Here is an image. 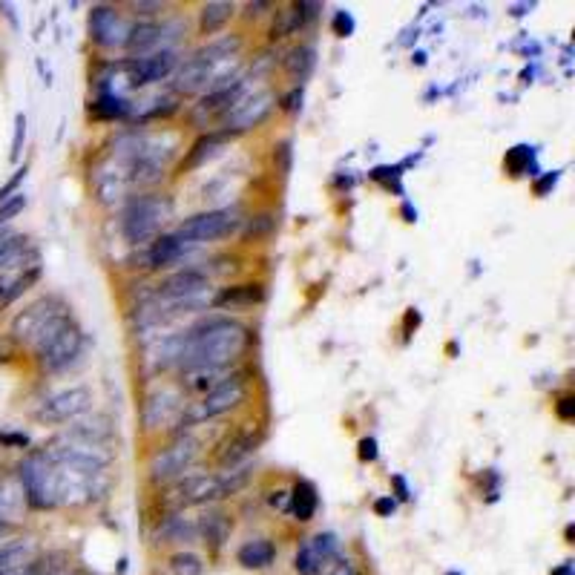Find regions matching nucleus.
<instances>
[{"instance_id":"2f4dec72","label":"nucleus","mask_w":575,"mask_h":575,"mask_svg":"<svg viewBox=\"0 0 575 575\" xmlns=\"http://www.w3.org/2000/svg\"><path fill=\"white\" fill-rule=\"evenodd\" d=\"M161 26L158 23H136V26H130V35H127V43L124 47L130 49V52H147V49H153L156 43L161 40Z\"/></svg>"},{"instance_id":"4c0bfd02","label":"nucleus","mask_w":575,"mask_h":575,"mask_svg":"<svg viewBox=\"0 0 575 575\" xmlns=\"http://www.w3.org/2000/svg\"><path fill=\"white\" fill-rule=\"evenodd\" d=\"M127 101L124 98H118V95H104L95 104V115L98 118H121V115H127Z\"/></svg>"},{"instance_id":"473e14b6","label":"nucleus","mask_w":575,"mask_h":575,"mask_svg":"<svg viewBox=\"0 0 575 575\" xmlns=\"http://www.w3.org/2000/svg\"><path fill=\"white\" fill-rule=\"evenodd\" d=\"M110 426H107V420L104 418H95L93 423L86 420V423H76L69 429V437L72 440H81V444H90V446H101L104 444V440H110Z\"/></svg>"},{"instance_id":"c03bdc74","label":"nucleus","mask_w":575,"mask_h":575,"mask_svg":"<svg viewBox=\"0 0 575 575\" xmlns=\"http://www.w3.org/2000/svg\"><path fill=\"white\" fill-rule=\"evenodd\" d=\"M274 165H276V170L283 173V175L291 170V141H279L274 147Z\"/></svg>"},{"instance_id":"a19ab883","label":"nucleus","mask_w":575,"mask_h":575,"mask_svg":"<svg viewBox=\"0 0 575 575\" xmlns=\"http://www.w3.org/2000/svg\"><path fill=\"white\" fill-rule=\"evenodd\" d=\"M219 478H222V486H225V492H228V498H230V495H236V492L245 490V486H247V481H250V469H247V466H242V469L225 472V475H219Z\"/></svg>"},{"instance_id":"a18cd8bd","label":"nucleus","mask_w":575,"mask_h":575,"mask_svg":"<svg viewBox=\"0 0 575 575\" xmlns=\"http://www.w3.org/2000/svg\"><path fill=\"white\" fill-rule=\"evenodd\" d=\"M326 575H360V570L351 558H334V562L326 567Z\"/></svg>"},{"instance_id":"c9c22d12","label":"nucleus","mask_w":575,"mask_h":575,"mask_svg":"<svg viewBox=\"0 0 575 575\" xmlns=\"http://www.w3.org/2000/svg\"><path fill=\"white\" fill-rule=\"evenodd\" d=\"M196 535H199V526L190 518H170L165 526V538L173 544H190V541H196Z\"/></svg>"},{"instance_id":"7c9ffc66","label":"nucleus","mask_w":575,"mask_h":575,"mask_svg":"<svg viewBox=\"0 0 575 575\" xmlns=\"http://www.w3.org/2000/svg\"><path fill=\"white\" fill-rule=\"evenodd\" d=\"M328 564H331V562H326V558L319 555V550L314 547L311 538H305V541L300 544L297 555H293V570H297L300 575H319Z\"/></svg>"},{"instance_id":"ddd939ff","label":"nucleus","mask_w":575,"mask_h":575,"mask_svg":"<svg viewBox=\"0 0 575 575\" xmlns=\"http://www.w3.org/2000/svg\"><path fill=\"white\" fill-rule=\"evenodd\" d=\"M208 288H211L208 274L187 268V271H175V274H170L167 279H161V285H158V297L182 302V300H193V297H199V293H202V291H208Z\"/></svg>"},{"instance_id":"f8f14e48","label":"nucleus","mask_w":575,"mask_h":575,"mask_svg":"<svg viewBox=\"0 0 575 575\" xmlns=\"http://www.w3.org/2000/svg\"><path fill=\"white\" fill-rule=\"evenodd\" d=\"M90 32H93V40L98 43V47L112 49V47H124L127 43L130 26L124 23V18L112 6H93Z\"/></svg>"},{"instance_id":"dca6fc26","label":"nucleus","mask_w":575,"mask_h":575,"mask_svg":"<svg viewBox=\"0 0 575 575\" xmlns=\"http://www.w3.org/2000/svg\"><path fill=\"white\" fill-rule=\"evenodd\" d=\"M179 411H182V397L170 389H161L144 406V426L147 429H161V426L173 423Z\"/></svg>"},{"instance_id":"b1692460","label":"nucleus","mask_w":575,"mask_h":575,"mask_svg":"<svg viewBox=\"0 0 575 575\" xmlns=\"http://www.w3.org/2000/svg\"><path fill=\"white\" fill-rule=\"evenodd\" d=\"M256 449V437L250 432H236L233 437L225 440V446L219 449V466H236L245 461L250 452Z\"/></svg>"},{"instance_id":"6ab92c4d","label":"nucleus","mask_w":575,"mask_h":575,"mask_svg":"<svg viewBox=\"0 0 575 575\" xmlns=\"http://www.w3.org/2000/svg\"><path fill=\"white\" fill-rule=\"evenodd\" d=\"M276 558V547L268 538H254L239 547L236 553V562H239L245 570H268Z\"/></svg>"},{"instance_id":"09e8293b","label":"nucleus","mask_w":575,"mask_h":575,"mask_svg":"<svg viewBox=\"0 0 575 575\" xmlns=\"http://www.w3.org/2000/svg\"><path fill=\"white\" fill-rule=\"evenodd\" d=\"M300 107H302V86H293L291 95H285V98H283V110L297 112Z\"/></svg>"},{"instance_id":"a211bd4d","label":"nucleus","mask_w":575,"mask_h":575,"mask_svg":"<svg viewBox=\"0 0 575 575\" xmlns=\"http://www.w3.org/2000/svg\"><path fill=\"white\" fill-rule=\"evenodd\" d=\"M216 81V72L211 64L199 61V58H190V61L182 64L179 76H175V90L184 93V95H196L202 90H208Z\"/></svg>"},{"instance_id":"e433bc0d","label":"nucleus","mask_w":575,"mask_h":575,"mask_svg":"<svg viewBox=\"0 0 575 575\" xmlns=\"http://www.w3.org/2000/svg\"><path fill=\"white\" fill-rule=\"evenodd\" d=\"M170 570L173 575H202L204 572V564H202V558L196 553H175L170 558Z\"/></svg>"},{"instance_id":"6e6552de","label":"nucleus","mask_w":575,"mask_h":575,"mask_svg":"<svg viewBox=\"0 0 575 575\" xmlns=\"http://www.w3.org/2000/svg\"><path fill=\"white\" fill-rule=\"evenodd\" d=\"M276 107V95L271 90H262L256 95H250L245 101H236L230 107V112L225 115L222 121V136H239V132H247L259 127L262 121H268V115Z\"/></svg>"},{"instance_id":"412c9836","label":"nucleus","mask_w":575,"mask_h":575,"mask_svg":"<svg viewBox=\"0 0 575 575\" xmlns=\"http://www.w3.org/2000/svg\"><path fill=\"white\" fill-rule=\"evenodd\" d=\"M184 245L187 242H182L175 233L158 236V239L153 242V247L147 250V268H167V265H173L184 254Z\"/></svg>"},{"instance_id":"13d9d810","label":"nucleus","mask_w":575,"mask_h":575,"mask_svg":"<svg viewBox=\"0 0 575 575\" xmlns=\"http://www.w3.org/2000/svg\"><path fill=\"white\" fill-rule=\"evenodd\" d=\"M394 486H397V492H400V498L406 500V498H409V490H406V481H403V478H394Z\"/></svg>"},{"instance_id":"4be33fe9","label":"nucleus","mask_w":575,"mask_h":575,"mask_svg":"<svg viewBox=\"0 0 575 575\" xmlns=\"http://www.w3.org/2000/svg\"><path fill=\"white\" fill-rule=\"evenodd\" d=\"M35 541L32 538H14L0 544V572L4 570H18L35 558Z\"/></svg>"},{"instance_id":"603ef678","label":"nucleus","mask_w":575,"mask_h":575,"mask_svg":"<svg viewBox=\"0 0 575 575\" xmlns=\"http://www.w3.org/2000/svg\"><path fill=\"white\" fill-rule=\"evenodd\" d=\"M130 9L136 14H156V12H165V4H147V0H136V4H130Z\"/></svg>"},{"instance_id":"58836bf2","label":"nucleus","mask_w":575,"mask_h":575,"mask_svg":"<svg viewBox=\"0 0 575 575\" xmlns=\"http://www.w3.org/2000/svg\"><path fill=\"white\" fill-rule=\"evenodd\" d=\"M38 279H40V265H38V268H29V271H26V274L18 279V283H14V285L9 288V293H6V297L0 300V305H9L12 300H18L23 291H29V288H32V285L38 283Z\"/></svg>"},{"instance_id":"5fc2aeb1","label":"nucleus","mask_w":575,"mask_h":575,"mask_svg":"<svg viewBox=\"0 0 575 575\" xmlns=\"http://www.w3.org/2000/svg\"><path fill=\"white\" fill-rule=\"evenodd\" d=\"M271 507L279 509V512H291V492H274Z\"/></svg>"},{"instance_id":"37998d69","label":"nucleus","mask_w":575,"mask_h":575,"mask_svg":"<svg viewBox=\"0 0 575 575\" xmlns=\"http://www.w3.org/2000/svg\"><path fill=\"white\" fill-rule=\"evenodd\" d=\"M23 139H26V118L18 115L14 118V139H12V161H18L21 158V150H23Z\"/></svg>"},{"instance_id":"052dcab7","label":"nucleus","mask_w":575,"mask_h":575,"mask_svg":"<svg viewBox=\"0 0 575 575\" xmlns=\"http://www.w3.org/2000/svg\"><path fill=\"white\" fill-rule=\"evenodd\" d=\"M9 533H12V524L0 518V538H4V535H9Z\"/></svg>"},{"instance_id":"9d476101","label":"nucleus","mask_w":575,"mask_h":575,"mask_svg":"<svg viewBox=\"0 0 575 575\" xmlns=\"http://www.w3.org/2000/svg\"><path fill=\"white\" fill-rule=\"evenodd\" d=\"M90 406H93V391L86 386H72L67 391H58L55 397H49V400H43L40 409L35 411V418L40 423L58 426V423L81 418Z\"/></svg>"},{"instance_id":"a878e982","label":"nucleus","mask_w":575,"mask_h":575,"mask_svg":"<svg viewBox=\"0 0 575 575\" xmlns=\"http://www.w3.org/2000/svg\"><path fill=\"white\" fill-rule=\"evenodd\" d=\"M236 6L233 4H222V0H213V4H204L199 9V32L202 35H213L219 32L230 18H233Z\"/></svg>"},{"instance_id":"de8ad7c7","label":"nucleus","mask_w":575,"mask_h":575,"mask_svg":"<svg viewBox=\"0 0 575 575\" xmlns=\"http://www.w3.org/2000/svg\"><path fill=\"white\" fill-rule=\"evenodd\" d=\"M360 461H365V463L377 461V440L374 437H363L360 440Z\"/></svg>"},{"instance_id":"cd10ccee","label":"nucleus","mask_w":575,"mask_h":575,"mask_svg":"<svg viewBox=\"0 0 575 575\" xmlns=\"http://www.w3.org/2000/svg\"><path fill=\"white\" fill-rule=\"evenodd\" d=\"M219 377H222V372H219V368H204V365L184 368L182 389L190 391V394H208L211 389L219 386Z\"/></svg>"},{"instance_id":"aec40b11","label":"nucleus","mask_w":575,"mask_h":575,"mask_svg":"<svg viewBox=\"0 0 575 575\" xmlns=\"http://www.w3.org/2000/svg\"><path fill=\"white\" fill-rule=\"evenodd\" d=\"M196 526H199V535L204 538V544H211L213 550L222 547V544L230 538V529H233V524L225 512H204L196 521Z\"/></svg>"},{"instance_id":"3c124183","label":"nucleus","mask_w":575,"mask_h":575,"mask_svg":"<svg viewBox=\"0 0 575 575\" xmlns=\"http://www.w3.org/2000/svg\"><path fill=\"white\" fill-rule=\"evenodd\" d=\"M0 444L4 446H29V437L23 432H6V435H0Z\"/></svg>"},{"instance_id":"4468645a","label":"nucleus","mask_w":575,"mask_h":575,"mask_svg":"<svg viewBox=\"0 0 575 575\" xmlns=\"http://www.w3.org/2000/svg\"><path fill=\"white\" fill-rule=\"evenodd\" d=\"M242 86H245V81L242 78H233L230 84H225V86H216V90H211L208 95H204L199 104H196V110H193V121H204V118H213V115H228L230 112V107L236 104V101H239V95H242Z\"/></svg>"},{"instance_id":"c85d7f7f","label":"nucleus","mask_w":575,"mask_h":575,"mask_svg":"<svg viewBox=\"0 0 575 575\" xmlns=\"http://www.w3.org/2000/svg\"><path fill=\"white\" fill-rule=\"evenodd\" d=\"M26 250V236L18 233H0V271L9 268H32V265H21Z\"/></svg>"},{"instance_id":"8fccbe9b","label":"nucleus","mask_w":575,"mask_h":575,"mask_svg":"<svg viewBox=\"0 0 575 575\" xmlns=\"http://www.w3.org/2000/svg\"><path fill=\"white\" fill-rule=\"evenodd\" d=\"M555 411H558V418L562 420H572V415H575V400L567 394V397H562V400H558V406H555Z\"/></svg>"},{"instance_id":"49530a36","label":"nucleus","mask_w":575,"mask_h":575,"mask_svg":"<svg viewBox=\"0 0 575 575\" xmlns=\"http://www.w3.org/2000/svg\"><path fill=\"white\" fill-rule=\"evenodd\" d=\"M334 29H337V35L348 38V35L354 32V21H351V14H348V12H337V18H334Z\"/></svg>"},{"instance_id":"bb28decb","label":"nucleus","mask_w":575,"mask_h":575,"mask_svg":"<svg viewBox=\"0 0 575 575\" xmlns=\"http://www.w3.org/2000/svg\"><path fill=\"white\" fill-rule=\"evenodd\" d=\"M317 504H319V498H317L314 483L300 481L297 486H293V492H291V512H293V518L302 521V524L311 521L314 512H317Z\"/></svg>"},{"instance_id":"79ce46f5","label":"nucleus","mask_w":575,"mask_h":575,"mask_svg":"<svg viewBox=\"0 0 575 575\" xmlns=\"http://www.w3.org/2000/svg\"><path fill=\"white\" fill-rule=\"evenodd\" d=\"M23 208H26V196H23V193H18V196L6 199L4 204H0V225H4V222H9V219H14V216H18Z\"/></svg>"},{"instance_id":"72a5a7b5","label":"nucleus","mask_w":575,"mask_h":575,"mask_svg":"<svg viewBox=\"0 0 575 575\" xmlns=\"http://www.w3.org/2000/svg\"><path fill=\"white\" fill-rule=\"evenodd\" d=\"M302 26H305V21H302V14H300L297 4H291V6H285V9L276 12L274 26H271V38H274V40H276V38H288V35H293V32H300Z\"/></svg>"},{"instance_id":"f704fd0d","label":"nucleus","mask_w":575,"mask_h":575,"mask_svg":"<svg viewBox=\"0 0 575 575\" xmlns=\"http://www.w3.org/2000/svg\"><path fill=\"white\" fill-rule=\"evenodd\" d=\"M236 49H239V38H222V40H216V43H211V47H204V49H199L193 58H199V61H204V64H216V61H225V58H230Z\"/></svg>"},{"instance_id":"864d4df0","label":"nucleus","mask_w":575,"mask_h":575,"mask_svg":"<svg viewBox=\"0 0 575 575\" xmlns=\"http://www.w3.org/2000/svg\"><path fill=\"white\" fill-rule=\"evenodd\" d=\"M555 182H558V173H547V175H544V179H538V182H535V193H538V196H547L550 190L555 187Z\"/></svg>"},{"instance_id":"c756f323","label":"nucleus","mask_w":575,"mask_h":575,"mask_svg":"<svg viewBox=\"0 0 575 575\" xmlns=\"http://www.w3.org/2000/svg\"><path fill=\"white\" fill-rule=\"evenodd\" d=\"M314 47H308V43H302V47H293L288 55H285V72L291 81H305L308 76H311L314 69Z\"/></svg>"},{"instance_id":"39448f33","label":"nucleus","mask_w":575,"mask_h":575,"mask_svg":"<svg viewBox=\"0 0 575 575\" xmlns=\"http://www.w3.org/2000/svg\"><path fill=\"white\" fill-rule=\"evenodd\" d=\"M43 454H47L49 463L67 466L69 472H76L81 478L101 475L112 461V454L104 452L101 446L81 444V440H72V437H69V444H52L49 449H43Z\"/></svg>"},{"instance_id":"2eb2a0df","label":"nucleus","mask_w":575,"mask_h":575,"mask_svg":"<svg viewBox=\"0 0 575 575\" xmlns=\"http://www.w3.org/2000/svg\"><path fill=\"white\" fill-rule=\"evenodd\" d=\"M179 498L184 504H216V500L228 498L222 478L216 475H193V478H184L179 483Z\"/></svg>"},{"instance_id":"f3484780","label":"nucleus","mask_w":575,"mask_h":575,"mask_svg":"<svg viewBox=\"0 0 575 575\" xmlns=\"http://www.w3.org/2000/svg\"><path fill=\"white\" fill-rule=\"evenodd\" d=\"M173 69H175V55L170 49L156 52L150 58H141V61H132V86L158 84V81H165Z\"/></svg>"},{"instance_id":"bf43d9fd","label":"nucleus","mask_w":575,"mask_h":575,"mask_svg":"<svg viewBox=\"0 0 575 575\" xmlns=\"http://www.w3.org/2000/svg\"><path fill=\"white\" fill-rule=\"evenodd\" d=\"M553 575H572V564L567 562V564H562L558 570H553Z\"/></svg>"},{"instance_id":"f257e3e1","label":"nucleus","mask_w":575,"mask_h":575,"mask_svg":"<svg viewBox=\"0 0 575 575\" xmlns=\"http://www.w3.org/2000/svg\"><path fill=\"white\" fill-rule=\"evenodd\" d=\"M250 334L242 322L230 317L204 319L202 326L190 328L179 337V365L184 368H228L247 351Z\"/></svg>"},{"instance_id":"393cba45","label":"nucleus","mask_w":575,"mask_h":575,"mask_svg":"<svg viewBox=\"0 0 575 575\" xmlns=\"http://www.w3.org/2000/svg\"><path fill=\"white\" fill-rule=\"evenodd\" d=\"M228 136H222V132H211V136H202L193 147H190L187 153V161H182V170H196L202 167L204 161H211L219 150H222Z\"/></svg>"},{"instance_id":"4d7b16f0","label":"nucleus","mask_w":575,"mask_h":575,"mask_svg":"<svg viewBox=\"0 0 575 575\" xmlns=\"http://www.w3.org/2000/svg\"><path fill=\"white\" fill-rule=\"evenodd\" d=\"M245 9H247V14H259L262 9H271V4H247Z\"/></svg>"},{"instance_id":"423d86ee","label":"nucleus","mask_w":575,"mask_h":575,"mask_svg":"<svg viewBox=\"0 0 575 575\" xmlns=\"http://www.w3.org/2000/svg\"><path fill=\"white\" fill-rule=\"evenodd\" d=\"M21 483L26 490V504L32 509H52L55 500V469L47 461V454L35 452L21 463Z\"/></svg>"},{"instance_id":"1a4fd4ad","label":"nucleus","mask_w":575,"mask_h":575,"mask_svg":"<svg viewBox=\"0 0 575 575\" xmlns=\"http://www.w3.org/2000/svg\"><path fill=\"white\" fill-rule=\"evenodd\" d=\"M64 314H67V305L61 300H55V297L38 300L12 319V337L18 343H35L38 334L47 328L52 319L64 317Z\"/></svg>"},{"instance_id":"0eeeda50","label":"nucleus","mask_w":575,"mask_h":575,"mask_svg":"<svg viewBox=\"0 0 575 575\" xmlns=\"http://www.w3.org/2000/svg\"><path fill=\"white\" fill-rule=\"evenodd\" d=\"M236 225H239V219H236L230 211H204V213L184 219V222L179 225V230H175V236L187 245L216 242V239L230 236L236 230Z\"/></svg>"},{"instance_id":"ea45409f","label":"nucleus","mask_w":575,"mask_h":575,"mask_svg":"<svg viewBox=\"0 0 575 575\" xmlns=\"http://www.w3.org/2000/svg\"><path fill=\"white\" fill-rule=\"evenodd\" d=\"M271 228H274V216L271 213H262V216H254L247 222V228H245V242H256V239H262L265 233H271Z\"/></svg>"},{"instance_id":"7ed1b4c3","label":"nucleus","mask_w":575,"mask_h":575,"mask_svg":"<svg viewBox=\"0 0 575 575\" xmlns=\"http://www.w3.org/2000/svg\"><path fill=\"white\" fill-rule=\"evenodd\" d=\"M173 213V204L165 196H136L127 202L124 216H121V228L127 242L141 245L147 239L161 230V225L167 222V216Z\"/></svg>"},{"instance_id":"5701e85b","label":"nucleus","mask_w":575,"mask_h":575,"mask_svg":"<svg viewBox=\"0 0 575 575\" xmlns=\"http://www.w3.org/2000/svg\"><path fill=\"white\" fill-rule=\"evenodd\" d=\"M265 300V288L259 283H245V285H233L225 288L216 297V305L225 308H247V305H259Z\"/></svg>"},{"instance_id":"6e6d98bb","label":"nucleus","mask_w":575,"mask_h":575,"mask_svg":"<svg viewBox=\"0 0 575 575\" xmlns=\"http://www.w3.org/2000/svg\"><path fill=\"white\" fill-rule=\"evenodd\" d=\"M397 509V500H391V498H377L374 500V512L377 515H391Z\"/></svg>"},{"instance_id":"f03ea898","label":"nucleus","mask_w":575,"mask_h":575,"mask_svg":"<svg viewBox=\"0 0 575 575\" xmlns=\"http://www.w3.org/2000/svg\"><path fill=\"white\" fill-rule=\"evenodd\" d=\"M32 346H35V354H38L40 365L47 368V372L58 374V372H64V368L81 354L84 334H81V328L76 326V322L64 314V317L52 319L49 326L38 334V340Z\"/></svg>"},{"instance_id":"20e7f679","label":"nucleus","mask_w":575,"mask_h":575,"mask_svg":"<svg viewBox=\"0 0 575 575\" xmlns=\"http://www.w3.org/2000/svg\"><path fill=\"white\" fill-rule=\"evenodd\" d=\"M247 397V382L245 377H228L219 382L216 389H211L208 394L202 397L199 403L187 406L184 415H182V426H193V423H204V420H213V418H222L228 411H233L239 403H245Z\"/></svg>"},{"instance_id":"9b49d317","label":"nucleus","mask_w":575,"mask_h":575,"mask_svg":"<svg viewBox=\"0 0 575 575\" xmlns=\"http://www.w3.org/2000/svg\"><path fill=\"white\" fill-rule=\"evenodd\" d=\"M199 444L193 437H179L173 440L167 449H161L156 458L150 461V481L153 483H167L173 478H179L182 472L196 461Z\"/></svg>"}]
</instances>
